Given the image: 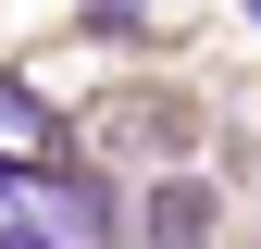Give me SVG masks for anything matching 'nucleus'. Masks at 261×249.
I'll list each match as a JSON object with an SVG mask.
<instances>
[{
  "instance_id": "nucleus-1",
  "label": "nucleus",
  "mask_w": 261,
  "mask_h": 249,
  "mask_svg": "<svg viewBox=\"0 0 261 249\" xmlns=\"http://www.w3.org/2000/svg\"><path fill=\"white\" fill-rule=\"evenodd\" d=\"M199 237H212V187H199V175L149 187V249H199Z\"/></svg>"
},
{
  "instance_id": "nucleus-2",
  "label": "nucleus",
  "mask_w": 261,
  "mask_h": 249,
  "mask_svg": "<svg viewBox=\"0 0 261 249\" xmlns=\"http://www.w3.org/2000/svg\"><path fill=\"white\" fill-rule=\"evenodd\" d=\"M249 25H261V0H249Z\"/></svg>"
}]
</instances>
